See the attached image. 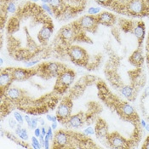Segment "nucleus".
Instances as JSON below:
<instances>
[{"label":"nucleus","instance_id":"79ce46f5","mask_svg":"<svg viewBox=\"0 0 149 149\" xmlns=\"http://www.w3.org/2000/svg\"><path fill=\"white\" fill-rule=\"evenodd\" d=\"M145 128H146V130H147L148 131H149V124L148 125H147L145 126Z\"/></svg>","mask_w":149,"mask_h":149},{"label":"nucleus","instance_id":"2f4dec72","mask_svg":"<svg viewBox=\"0 0 149 149\" xmlns=\"http://www.w3.org/2000/svg\"><path fill=\"white\" fill-rule=\"evenodd\" d=\"M41 134H42V133H41V129H40V128H36V129L34 130L35 136H37V137H39Z\"/></svg>","mask_w":149,"mask_h":149},{"label":"nucleus","instance_id":"e433bc0d","mask_svg":"<svg viewBox=\"0 0 149 149\" xmlns=\"http://www.w3.org/2000/svg\"><path fill=\"white\" fill-rule=\"evenodd\" d=\"M41 133H42L44 136H45L46 134H47V131H46V129L45 127H42V128H41Z\"/></svg>","mask_w":149,"mask_h":149},{"label":"nucleus","instance_id":"72a5a7b5","mask_svg":"<svg viewBox=\"0 0 149 149\" xmlns=\"http://www.w3.org/2000/svg\"><path fill=\"white\" fill-rule=\"evenodd\" d=\"M38 61H31V62H26V67H31V66H33L35 64H37Z\"/></svg>","mask_w":149,"mask_h":149},{"label":"nucleus","instance_id":"f3484780","mask_svg":"<svg viewBox=\"0 0 149 149\" xmlns=\"http://www.w3.org/2000/svg\"><path fill=\"white\" fill-rule=\"evenodd\" d=\"M84 122H85V118L84 113H79L78 114L72 115L66 124H68V125L72 129H79L84 125Z\"/></svg>","mask_w":149,"mask_h":149},{"label":"nucleus","instance_id":"f03ea898","mask_svg":"<svg viewBox=\"0 0 149 149\" xmlns=\"http://www.w3.org/2000/svg\"><path fill=\"white\" fill-rule=\"evenodd\" d=\"M113 10L132 17L149 15V0H116Z\"/></svg>","mask_w":149,"mask_h":149},{"label":"nucleus","instance_id":"7c9ffc66","mask_svg":"<svg viewBox=\"0 0 149 149\" xmlns=\"http://www.w3.org/2000/svg\"><path fill=\"white\" fill-rule=\"evenodd\" d=\"M142 148L149 149V137L146 139V141H144L143 145H142Z\"/></svg>","mask_w":149,"mask_h":149},{"label":"nucleus","instance_id":"a211bd4d","mask_svg":"<svg viewBox=\"0 0 149 149\" xmlns=\"http://www.w3.org/2000/svg\"><path fill=\"white\" fill-rule=\"evenodd\" d=\"M22 93V91L18 88H9L7 91L5 92V95L10 100L16 101V100H20V98L23 95Z\"/></svg>","mask_w":149,"mask_h":149},{"label":"nucleus","instance_id":"ea45409f","mask_svg":"<svg viewBox=\"0 0 149 149\" xmlns=\"http://www.w3.org/2000/svg\"><path fill=\"white\" fill-rule=\"evenodd\" d=\"M141 126H142V127H144V128H145V126L147 125L144 120H141Z\"/></svg>","mask_w":149,"mask_h":149},{"label":"nucleus","instance_id":"0eeeda50","mask_svg":"<svg viewBox=\"0 0 149 149\" xmlns=\"http://www.w3.org/2000/svg\"><path fill=\"white\" fill-rule=\"evenodd\" d=\"M107 142L112 148H131L130 141L119 135L118 132L108 133L106 137Z\"/></svg>","mask_w":149,"mask_h":149},{"label":"nucleus","instance_id":"bb28decb","mask_svg":"<svg viewBox=\"0 0 149 149\" xmlns=\"http://www.w3.org/2000/svg\"><path fill=\"white\" fill-rule=\"evenodd\" d=\"M19 137L21 138V139H22V140H27L28 139V135H27V132H26V129H22V133L18 136Z\"/></svg>","mask_w":149,"mask_h":149},{"label":"nucleus","instance_id":"4be33fe9","mask_svg":"<svg viewBox=\"0 0 149 149\" xmlns=\"http://www.w3.org/2000/svg\"><path fill=\"white\" fill-rule=\"evenodd\" d=\"M32 141H33V148L36 149H40L41 148V143L40 141L37 139V136H33L32 137Z\"/></svg>","mask_w":149,"mask_h":149},{"label":"nucleus","instance_id":"6ab92c4d","mask_svg":"<svg viewBox=\"0 0 149 149\" xmlns=\"http://www.w3.org/2000/svg\"><path fill=\"white\" fill-rule=\"evenodd\" d=\"M84 0H62L66 9H68V7H69L70 9H79V7H82V3ZM84 8V7H82Z\"/></svg>","mask_w":149,"mask_h":149},{"label":"nucleus","instance_id":"cd10ccee","mask_svg":"<svg viewBox=\"0 0 149 149\" xmlns=\"http://www.w3.org/2000/svg\"><path fill=\"white\" fill-rule=\"evenodd\" d=\"M84 135L86 136H89V135H94L95 134V130L92 128V127H88L86 130H84Z\"/></svg>","mask_w":149,"mask_h":149},{"label":"nucleus","instance_id":"58836bf2","mask_svg":"<svg viewBox=\"0 0 149 149\" xmlns=\"http://www.w3.org/2000/svg\"><path fill=\"white\" fill-rule=\"evenodd\" d=\"M39 122H40V124H41V125H42V126H44V125H45V121H44V119H43V118H39Z\"/></svg>","mask_w":149,"mask_h":149},{"label":"nucleus","instance_id":"f8f14e48","mask_svg":"<svg viewBox=\"0 0 149 149\" xmlns=\"http://www.w3.org/2000/svg\"><path fill=\"white\" fill-rule=\"evenodd\" d=\"M14 81L13 75H12V69H5L1 72L0 76V88H1V94L2 96L3 93L7 91L9 86L10 85L12 82Z\"/></svg>","mask_w":149,"mask_h":149},{"label":"nucleus","instance_id":"473e14b6","mask_svg":"<svg viewBox=\"0 0 149 149\" xmlns=\"http://www.w3.org/2000/svg\"><path fill=\"white\" fill-rule=\"evenodd\" d=\"M25 120L26 121V124H27V125H28V127L30 128V126H31V122H32V118H31L29 116L26 115V116H25Z\"/></svg>","mask_w":149,"mask_h":149},{"label":"nucleus","instance_id":"9b49d317","mask_svg":"<svg viewBox=\"0 0 149 149\" xmlns=\"http://www.w3.org/2000/svg\"><path fill=\"white\" fill-rule=\"evenodd\" d=\"M69 138L68 132L64 130H58L53 138V148H67L69 143Z\"/></svg>","mask_w":149,"mask_h":149},{"label":"nucleus","instance_id":"a18cd8bd","mask_svg":"<svg viewBox=\"0 0 149 149\" xmlns=\"http://www.w3.org/2000/svg\"><path fill=\"white\" fill-rule=\"evenodd\" d=\"M148 39L149 40V33H148Z\"/></svg>","mask_w":149,"mask_h":149},{"label":"nucleus","instance_id":"4468645a","mask_svg":"<svg viewBox=\"0 0 149 149\" xmlns=\"http://www.w3.org/2000/svg\"><path fill=\"white\" fill-rule=\"evenodd\" d=\"M52 33H53V25H52V23H46L45 25L43 26V27L41 28V30L39 31L38 35L39 42L42 45L47 44L48 40L51 37Z\"/></svg>","mask_w":149,"mask_h":149},{"label":"nucleus","instance_id":"c03bdc74","mask_svg":"<svg viewBox=\"0 0 149 149\" xmlns=\"http://www.w3.org/2000/svg\"><path fill=\"white\" fill-rule=\"evenodd\" d=\"M31 1H33V2H37L38 0H31Z\"/></svg>","mask_w":149,"mask_h":149},{"label":"nucleus","instance_id":"2eb2a0df","mask_svg":"<svg viewBox=\"0 0 149 149\" xmlns=\"http://www.w3.org/2000/svg\"><path fill=\"white\" fill-rule=\"evenodd\" d=\"M129 62L136 68H141L144 62L143 52L141 48H138L136 50H135L130 55V56L129 57Z\"/></svg>","mask_w":149,"mask_h":149},{"label":"nucleus","instance_id":"4c0bfd02","mask_svg":"<svg viewBox=\"0 0 149 149\" xmlns=\"http://www.w3.org/2000/svg\"><path fill=\"white\" fill-rule=\"evenodd\" d=\"M46 118H47V119H48L49 121H50V122H52V121H53V116H51V115L47 114V116H46Z\"/></svg>","mask_w":149,"mask_h":149},{"label":"nucleus","instance_id":"393cba45","mask_svg":"<svg viewBox=\"0 0 149 149\" xmlns=\"http://www.w3.org/2000/svg\"><path fill=\"white\" fill-rule=\"evenodd\" d=\"M18 122H17V120L15 118H10V120H9V125L10 127L11 128V129H15V128H16L17 125H18Z\"/></svg>","mask_w":149,"mask_h":149},{"label":"nucleus","instance_id":"a878e982","mask_svg":"<svg viewBox=\"0 0 149 149\" xmlns=\"http://www.w3.org/2000/svg\"><path fill=\"white\" fill-rule=\"evenodd\" d=\"M14 117H15V118L17 120V122L19 123V124H21V125H22L23 124V118L22 115L20 114L19 113H17V112H15L14 113Z\"/></svg>","mask_w":149,"mask_h":149},{"label":"nucleus","instance_id":"5701e85b","mask_svg":"<svg viewBox=\"0 0 149 149\" xmlns=\"http://www.w3.org/2000/svg\"><path fill=\"white\" fill-rule=\"evenodd\" d=\"M100 11H101V9L100 8H95V7H91L88 10V13L91 15H97L100 13Z\"/></svg>","mask_w":149,"mask_h":149},{"label":"nucleus","instance_id":"37998d69","mask_svg":"<svg viewBox=\"0 0 149 149\" xmlns=\"http://www.w3.org/2000/svg\"><path fill=\"white\" fill-rule=\"evenodd\" d=\"M5 1H6V2H11L12 0H5Z\"/></svg>","mask_w":149,"mask_h":149},{"label":"nucleus","instance_id":"c85d7f7f","mask_svg":"<svg viewBox=\"0 0 149 149\" xmlns=\"http://www.w3.org/2000/svg\"><path fill=\"white\" fill-rule=\"evenodd\" d=\"M42 8L47 11L49 15H52V10H51V8H50V6L49 5H48L47 3H44L43 5H42Z\"/></svg>","mask_w":149,"mask_h":149},{"label":"nucleus","instance_id":"1a4fd4ad","mask_svg":"<svg viewBox=\"0 0 149 149\" xmlns=\"http://www.w3.org/2000/svg\"><path fill=\"white\" fill-rule=\"evenodd\" d=\"M130 33H133L136 36V38L137 39L138 48H141L142 45H143L144 38H145V35H146L145 23L143 22L142 21L133 22Z\"/></svg>","mask_w":149,"mask_h":149},{"label":"nucleus","instance_id":"9d476101","mask_svg":"<svg viewBox=\"0 0 149 149\" xmlns=\"http://www.w3.org/2000/svg\"><path fill=\"white\" fill-rule=\"evenodd\" d=\"M38 73L37 69H23L15 68L12 69V75L14 80L24 81L28 79L30 77Z\"/></svg>","mask_w":149,"mask_h":149},{"label":"nucleus","instance_id":"c9c22d12","mask_svg":"<svg viewBox=\"0 0 149 149\" xmlns=\"http://www.w3.org/2000/svg\"><path fill=\"white\" fill-rule=\"evenodd\" d=\"M51 127L53 130H56V127H57V122H52V125H51Z\"/></svg>","mask_w":149,"mask_h":149},{"label":"nucleus","instance_id":"aec40b11","mask_svg":"<svg viewBox=\"0 0 149 149\" xmlns=\"http://www.w3.org/2000/svg\"><path fill=\"white\" fill-rule=\"evenodd\" d=\"M99 4L105 6V7H109V8H113V4L115 3L116 0H95Z\"/></svg>","mask_w":149,"mask_h":149},{"label":"nucleus","instance_id":"dca6fc26","mask_svg":"<svg viewBox=\"0 0 149 149\" xmlns=\"http://www.w3.org/2000/svg\"><path fill=\"white\" fill-rule=\"evenodd\" d=\"M95 134L99 139H106L108 135V126L103 119L99 118L95 127Z\"/></svg>","mask_w":149,"mask_h":149},{"label":"nucleus","instance_id":"f257e3e1","mask_svg":"<svg viewBox=\"0 0 149 149\" xmlns=\"http://www.w3.org/2000/svg\"><path fill=\"white\" fill-rule=\"evenodd\" d=\"M98 90L100 92L99 94L101 99L109 107L113 109L121 118H123L127 122L134 124L136 126L139 125L140 124L139 116L135 108L131 105H130L126 102H125L124 101L120 100L118 96L112 94L103 83L99 84Z\"/></svg>","mask_w":149,"mask_h":149},{"label":"nucleus","instance_id":"423d86ee","mask_svg":"<svg viewBox=\"0 0 149 149\" xmlns=\"http://www.w3.org/2000/svg\"><path fill=\"white\" fill-rule=\"evenodd\" d=\"M72 102L69 97L64 98L61 102L60 103L56 110V117H57L58 122H61V124L65 125L69 118L72 116Z\"/></svg>","mask_w":149,"mask_h":149},{"label":"nucleus","instance_id":"6e6552de","mask_svg":"<svg viewBox=\"0 0 149 149\" xmlns=\"http://www.w3.org/2000/svg\"><path fill=\"white\" fill-rule=\"evenodd\" d=\"M77 23L83 30L88 31L89 33H93L96 32L99 26L96 15H91L81 17Z\"/></svg>","mask_w":149,"mask_h":149},{"label":"nucleus","instance_id":"c756f323","mask_svg":"<svg viewBox=\"0 0 149 149\" xmlns=\"http://www.w3.org/2000/svg\"><path fill=\"white\" fill-rule=\"evenodd\" d=\"M52 130H53V129H52V127L49 126L48 128V130H47V135L49 136V139L50 140H53V138H54V136H53V133H52Z\"/></svg>","mask_w":149,"mask_h":149},{"label":"nucleus","instance_id":"7ed1b4c3","mask_svg":"<svg viewBox=\"0 0 149 149\" xmlns=\"http://www.w3.org/2000/svg\"><path fill=\"white\" fill-rule=\"evenodd\" d=\"M55 85V91L59 94H63L67 91L69 86L72 84L75 79V72L71 69L66 68L63 70L57 77Z\"/></svg>","mask_w":149,"mask_h":149},{"label":"nucleus","instance_id":"f704fd0d","mask_svg":"<svg viewBox=\"0 0 149 149\" xmlns=\"http://www.w3.org/2000/svg\"><path fill=\"white\" fill-rule=\"evenodd\" d=\"M149 95V87H148L147 89H145L144 91V96H148Z\"/></svg>","mask_w":149,"mask_h":149},{"label":"nucleus","instance_id":"39448f33","mask_svg":"<svg viewBox=\"0 0 149 149\" xmlns=\"http://www.w3.org/2000/svg\"><path fill=\"white\" fill-rule=\"evenodd\" d=\"M66 68H67L61 63L49 62V63L42 64L37 68V70H38V72L41 73L42 76L45 75V79H49L53 77H57L58 75Z\"/></svg>","mask_w":149,"mask_h":149},{"label":"nucleus","instance_id":"412c9836","mask_svg":"<svg viewBox=\"0 0 149 149\" xmlns=\"http://www.w3.org/2000/svg\"><path fill=\"white\" fill-rule=\"evenodd\" d=\"M16 10V7H15V4L13 3V2H9L8 4L6 5V10L10 13H15Z\"/></svg>","mask_w":149,"mask_h":149},{"label":"nucleus","instance_id":"ddd939ff","mask_svg":"<svg viewBox=\"0 0 149 149\" xmlns=\"http://www.w3.org/2000/svg\"><path fill=\"white\" fill-rule=\"evenodd\" d=\"M96 18H97L99 25H102V26H114L116 23V20H117L116 16L113 14L107 11L99 13L96 15Z\"/></svg>","mask_w":149,"mask_h":149},{"label":"nucleus","instance_id":"20e7f679","mask_svg":"<svg viewBox=\"0 0 149 149\" xmlns=\"http://www.w3.org/2000/svg\"><path fill=\"white\" fill-rule=\"evenodd\" d=\"M68 55L74 64L85 67L89 62V56L86 50L79 46L72 45L68 49Z\"/></svg>","mask_w":149,"mask_h":149},{"label":"nucleus","instance_id":"b1692460","mask_svg":"<svg viewBox=\"0 0 149 149\" xmlns=\"http://www.w3.org/2000/svg\"><path fill=\"white\" fill-rule=\"evenodd\" d=\"M39 118H32V122H31V126H30L31 129L35 130V129L37 128L38 122L39 121Z\"/></svg>","mask_w":149,"mask_h":149},{"label":"nucleus","instance_id":"a19ab883","mask_svg":"<svg viewBox=\"0 0 149 149\" xmlns=\"http://www.w3.org/2000/svg\"><path fill=\"white\" fill-rule=\"evenodd\" d=\"M44 3H49V0H41Z\"/></svg>","mask_w":149,"mask_h":149}]
</instances>
